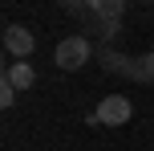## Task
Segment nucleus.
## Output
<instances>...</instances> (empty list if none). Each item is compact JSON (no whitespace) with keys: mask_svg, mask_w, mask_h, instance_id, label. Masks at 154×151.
<instances>
[{"mask_svg":"<svg viewBox=\"0 0 154 151\" xmlns=\"http://www.w3.org/2000/svg\"><path fill=\"white\" fill-rule=\"evenodd\" d=\"M101 65L106 70H122L134 82H154V49L142 53V57H118L114 49H101Z\"/></svg>","mask_w":154,"mask_h":151,"instance_id":"nucleus-1","label":"nucleus"},{"mask_svg":"<svg viewBox=\"0 0 154 151\" xmlns=\"http://www.w3.org/2000/svg\"><path fill=\"white\" fill-rule=\"evenodd\" d=\"M89 53H93L89 37H65L61 45L53 49V65L65 70V74H73V70H81V65L89 61Z\"/></svg>","mask_w":154,"mask_h":151,"instance_id":"nucleus-2","label":"nucleus"},{"mask_svg":"<svg viewBox=\"0 0 154 151\" xmlns=\"http://www.w3.org/2000/svg\"><path fill=\"white\" fill-rule=\"evenodd\" d=\"M130 114H134V106H130V98H126V94H106V98L97 102L101 127H126Z\"/></svg>","mask_w":154,"mask_h":151,"instance_id":"nucleus-3","label":"nucleus"},{"mask_svg":"<svg viewBox=\"0 0 154 151\" xmlns=\"http://www.w3.org/2000/svg\"><path fill=\"white\" fill-rule=\"evenodd\" d=\"M4 49L16 57V61H29L32 49H37V37H32L24 25H8V29H4Z\"/></svg>","mask_w":154,"mask_h":151,"instance_id":"nucleus-4","label":"nucleus"},{"mask_svg":"<svg viewBox=\"0 0 154 151\" xmlns=\"http://www.w3.org/2000/svg\"><path fill=\"white\" fill-rule=\"evenodd\" d=\"M4 82H8L12 90H29L32 82H37V74H32L29 61H16V65H8V70H4Z\"/></svg>","mask_w":154,"mask_h":151,"instance_id":"nucleus-5","label":"nucleus"},{"mask_svg":"<svg viewBox=\"0 0 154 151\" xmlns=\"http://www.w3.org/2000/svg\"><path fill=\"white\" fill-rule=\"evenodd\" d=\"M89 12L106 16V21H118V16L126 12V0H89Z\"/></svg>","mask_w":154,"mask_h":151,"instance_id":"nucleus-6","label":"nucleus"},{"mask_svg":"<svg viewBox=\"0 0 154 151\" xmlns=\"http://www.w3.org/2000/svg\"><path fill=\"white\" fill-rule=\"evenodd\" d=\"M12 98H16V90H12V86H8V82H4V86H0V106H4V110H8V106H12Z\"/></svg>","mask_w":154,"mask_h":151,"instance_id":"nucleus-7","label":"nucleus"},{"mask_svg":"<svg viewBox=\"0 0 154 151\" xmlns=\"http://www.w3.org/2000/svg\"><path fill=\"white\" fill-rule=\"evenodd\" d=\"M146 4H150V0H146Z\"/></svg>","mask_w":154,"mask_h":151,"instance_id":"nucleus-8","label":"nucleus"}]
</instances>
